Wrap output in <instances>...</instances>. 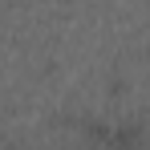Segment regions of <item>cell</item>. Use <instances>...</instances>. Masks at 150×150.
<instances>
[{"label": "cell", "instance_id": "obj_1", "mask_svg": "<svg viewBox=\"0 0 150 150\" xmlns=\"http://www.w3.org/2000/svg\"><path fill=\"white\" fill-rule=\"evenodd\" d=\"M105 142H110V150H138V146H142V126H138V122L114 126V130L105 134Z\"/></svg>", "mask_w": 150, "mask_h": 150}]
</instances>
